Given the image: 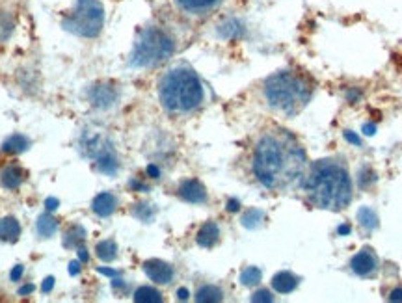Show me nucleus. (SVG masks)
Returning a JSON list of instances; mask_svg holds the SVG:
<instances>
[{
	"label": "nucleus",
	"mask_w": 402,
	"mask_h": 303,
	"mask_svg": "<svg viewBox=\"0 0 402 303\" xmlns=\"http://www.w3.org/2000/svg\"><path fill=\"white\" fill-rule=\"evenodd\" d=\"M306 151L287 130L275 128L259 138L254 151V173L268 190L294 187L306 170Z\"/></svg>",
	"instance_id": "obj_1"
},
{
	"label": "nucleus",
	"mask_w": 402,
	"mask_h": 303,
	"mask_svg": "<svg viewBox=\"0 0 402 303\" xmlns=\"http://www.w3.org/2000/svg\"><path fill=\"white\" fill-rule=\"evenodd\" d=\"M304 191L311 205L337 213L352 201V181L341 162L318 160L304 179Z\"/></svg>",
	"instance_id": "obj_2"
},
{
	"label": "nucleus",
	"mask_w": 402,
	"mask_h": 303,
	"mask_svg": "<svg viewBox=\"0 0 402 303\" xmlns=\"http://www.w3.org/2000/svg\"><path fill=\"white\" fill-rule=\"evenodd\" d=\"M159 97L168 112L186 114L201 107L205 90L200 76L186 65L169 69L159 84Z\"/></svg>",
	"instance_id": "obj_3"
},
{
	"label": "nucleus",
	"mask_w": 402,
	"mask_h": 303,
	"mask_svg": "<svg viewBox=\"0 0 402 303\" xmlns=\"http://www.w3.org/2000/svg\"><path fill=\"white\" fill-rule=\"evenodd\" d=\"M313 95L311 84L304 76L280 71L265 82V97L268 105L287 116H294L306 107Z\"/></svg>",
	"instance_id": "obj_4"
},
{
	"label": "nucleus",
	"mask_w": 402,
	"mask_h": 303,
	"mask_svg": "<svg viewBox=\"0 0 402 303\" xmlns=\"http://www.w3.org/2000/svg\"><path fill=\"white\" fill-rule=\"evenodd\" d=\"M175 53V39L171 34L166 32L160 27L143 28L140 36L134 41L133 53H131V65L148 69L164 64Z\"/></svg>",
	"instance_id": "obj_5"
},
{
	"label": "nucleus",
	"mask_w": 402,
	"mask_h": 303,
	"mask_svg": "<svg viewBox=\"0 0 402 303\" xmlns=\"http://www.w3.org/2000/svg\"><path fill=\"white\" fill-rule=\"evenodd\" d=\"M105 25V8L99 0H77V4L62 19V27L79 38H97Z\"/></svg>",
	"instance_id": "obj_6"
},
{
	"label": "nucleus",
	"mask_w": 402,
	"mask_h": 303,
	"mask_svg": "<svg viewBox=\"0 0 402 303\" xmlns=\"http://www.w3.org/2000/svg\"><path fill=\"white\" fill-rule=\"evenodd\" d=\"M88 97H90V102L96 108H100V110H108L117 102L119 99V93L114 86L110 84H96L88 91Z\"/></svg>",
	"instance_id": "obj_7"
},
{
	"label": "nucleus",
	"mask_w": 402,
	"mask_h": 303,
	"mask_svg": "<svg viewBox=\"0 0 402 303\" xmlns=\"http://www.w3.org/2000/svg\"><path fill=\"white\" fill-rule=\"evenodd\" d=\"M142 268L145 271V276L153 283H157V285H169V283L174 281L175 270L174 266H169L168 262L159 261V259H151V261L143 262Z\"/></svg>",
	"instance_id": "obj_8"
},
{
	"label": "nucleus",
	"mask_w": 402,
	"mask_h": 303,
	"mask_svg": "<svg viewBox=\"0 0 402 303\" xmlns=\"http://www.w3.org/2000/svg\"><path fill=\"white\" fill-rule=\"evenodd\" d=\"M350 266H352V271H354L356 276L367 277L378 268V257H376L375 251L365 248V250H361L360 253H356L352 257Z\"/></svg>",
	"instance_id": "obj_9"
},
{
	"label": "nucleus",
	"mask_w": 402,
	"mask_h": 303,
	"mask_svg": "<svg viewBox=\"0 0 402 303\" xmlns=\"http://www.w3.org/2000/svg\"><path fill=\"white\" fill-rule=\"evenodd\" d=\"M179 197L183 201L192 203V205H201L207 201V190L196 179H186L179 184Z\"/></svg>",
	"instance_id": "obj_10"
},
{
	"label": "nucleus",
	"mask_w": 402,
	"mask_h": 303,
	"mask_svg": "<svg viewBox=\"0 0 402 303\" xmlns=\"http://www.w3.org/2000/svg\"><path fill=\"white\" fill-rule=\"evenodd\" d=\"M116 208L117 199L110 191H103V194H99V196L93 199V203H91V210H93V214L99 216V218H108V216L116 213Z\"/></svg>",
	"instance_id": "obj_11"
},
{
	"label": "nucleus",
	"mask_w": 402,
	"mask_h": 303,
	"mask_svg": "<svg viewBox=\"0 0 402 303\" xmlns=\"http://www.w3.org/2000/svg\"><path fill=\"white\" fill-rule=\"evenodd\" d=\"M25 179H27V171L15 164L6 166L0 173V184L8 190H17L25 182Z\"/></svg>",
	"instance_id": "obj_12"
},
{
	"label": "nucleus",
	"mask_w": 402,
	"mask_h": 303,
	"mask_svg": "<svg viewBox=\"0 0 402 303\" xmlns=\"http://www.w3.org/2000/svg\"><path fill=\"white\" fill-rule=\"evenodd\" d=\"M222 0H175V4L179 6L188 15H203L207 11L214 10Z\"/></svg>",
	"instance_id": "obj_13"
},
{
	"label": "nucleus",
	"mask_w": 402,
	"mask_h": 303,
	"mask_svg": "<svg viewBox=\"0 0 402 303\" xmlns=\"http://www.w3.org/2000/svg\"><path fill=\"white\" fill-rule=\"evenodd\" d=\"M220 240V227H218L214 222H207L200 227L196 234V242L200 248H205V250H211L218 244Z\"/></svg>",
	"instance_id": "obj_14"
},
{
	"label": "nucleus",
	"mask_w": 402,
	"mask_h": 303,
	"mask_svg": "<svg viewBox=\"0 0 402 303\" xmlns=\"http://www.w3.org/2000/svg\"><path fill=\"white\" fill-rule=\"evenodd\" d=\"M96 164L100 173H105V175H116L117 170H119V159H117L114 147H110L108 151L99 154L96 159Z\"/></svg>",
	"instance_id": "obj_15"
},
{
	"label": "nucleus",
	"mask_w": 402,
	"mask_h": 303,
	"mask_svg": "<svg viewBox=\"0 0 402 303\" xmlns=\"http://www.w3.org/2000/svg\"><path fill=\"white\" fill-rule=\"evenodd\" d=\"M298 283H300V279L297 276H292L291 271H280V274H275L272 277V288L278 294L292 292L298 287Z\"/></svg>",
	"instance_id": "obj_16"
},
{
	"label": "nucleus",
	"mask_w": 402,
	"mask_h": 303,
	"mask_svg": "<svg viewBox=\"0 0 402 303\" xmlns=\"http://www.w3.org/2000/svg\"><path fill=\"white\" fill-rule=\"evenodd\" d=\"M19 236H21V225L15 218L8 216V218L0 220V240L2 242L13 244V242L19 240Z\"/></svg>",
	"instance_id": "obj_17"
},
{
	"label": "nucleus",
	"mask_w": 402,
	"mask_h": 303,
	"mask_svg": "<svg viewBox=\"0 0 402 303\" xmlns=\"http://www.w3.org/2000/svg\"><path fill=\"white\" fill-rule=\"evenodd\" d=\"M86 229L82 225L74 224L65 231L64 234V245L67 250H79L80 245L84 244L86 240Z\"/></svg>",
	"instance_id": "obj_18"
},
{
	"label": "nucleus",
	"mask_w": 402,
	"mask_h": 303,
	"mask_svg": "<svg viewBox=\"0 0 402 303\" xmlns=\"http://www.w3.org/2000/svg\"><path fill=\"white\" fill-rule=\"evenodd\" d=\"M28 147H30V140H28L27 136H22V134H13V136H10V138L2 144V151L10 154L25 153Z\"/></svg>",
	"instance_id": "obj_19"
},
{
	"label": "nucleus",
	"mask_w": 402,
	"mask_h": 303,
	"mask_svg": "<svg viewBox=\"0 0 402 303\" xmlns=\"http://www.w3.org/2000/svg\"><path fill=\"white\" fill-rule=\"evenodd\" d=\"M58 229V222L51 216V214H41L36 222V231L43 238H51Z\"/></svg>",
	"instance_id": "obj_20"
},
{
	"label": "nucleus",
	"mask_w": 402,
	"mask_h": 303,
	"mask_svg": "<svg viewBox=\"0 0 402 303\" xmlns=\"http://www.w3.org/2000/svg\"><path fill=\"white\" fill-rule=\"evenodd\" d=\"M96 255L103 262H112L117 257V244L114 240H103L96 248Z\"/></svg>",
	"instance_id": "obj_21"
},
{
	"label": "nucleus",
	"mask_w": 402,
	"mask_h": 303,
	"mask_svg": "<svg viewBox=\"0 0 402 303\" xmlns=\"http://www.w3.org/2000/svg\"><path fill=\"white\" fill-rule=\"evenodd\" d=\"M223 292L222 288L214 287V285H205L196 292V302H222Z\"/></svg>",
	"instance_id": "obj_22"
},
{
	"label": "nucleus",
	"mask_w": 402,
	"mask_h": 303,
	"mask_svg": "<svg viewBox=\"0 0 402 303\" xmlns=\"http://www.w3.org/2000/svg\"><path fill=\"white\" fill-rule=\"evenodd\" d=\"M134 302L140 303H159L162 302V294L157 290V288L151 287H140L134 292Z\"/></svg>",
	"instance_id": "obj_23"
},
{
	"label": "nucleus",
	"mask_w": 402,
	"mask_h": 303,
	"mask_svg": "<svg viewBox=\"0 0 402 303\" xmlns=\"http://www.w3.org/2000/svg\"><path fill=\"white\" fill-rule=\"evenodd\" d=\"M358 222H360L367 231H372V229L378 227V216L372 208L369 207H363L358 210Z\"/></svg>",
	"instance_id": "obj_24"
},
{
	"label": "nucleus",
	"mask_w": 402,
	"mask_h": 303,
	"mask_svg": "<svg viewBox=\"0 0 402 303\" xmlns=\"http://www.w3.org/2000/svg\"><path fill=\"white\" fill-rule=\"evenodd\" d=\"M261 274L259 268H255V266H248L246 270H242L240 274V283H242L244 287H255V285H259L261 283Z\"/></svg>",
	"instance_id": "obj_25"
},
{
	"label": "nucleus",
	"mask_w": 402,
	"mask_h": 303,
	"mask_svg": "<svg viewBox=\"0 0 402 303\" xmlns=\"http://www.w3.org/2000/svg\"><path fill=\"white\" fill-rule=\"evenodd\" d=\"M13 34V19L8 11L0 10V43H4Z\"/></svg>",
	"instance_id": "obj_26"
},
{
	"label": "nucleus",
	"mask_w": 402,
	"mask_h": 303,
	"mask_svg": "<svg viewBox=\"0 0 402 303\" xmlns=\"http://www.w3.org/2000/svg\"><path fill=\"white\" fill-rule=\"evenodd\" d=\"M263 220H265V214L261 213V210H257V208H252V210H248V213L242 216V225L244 227L255 229L259 227Z\"/></svg>",
	"instance_id": "obj_27"
},
{
	"label": "nucleus",
	"mask_w": 402,
	"mask_h": 303,
	"mask_svg": "<svg viewBox=\"0 0 402 303\" xmlns=\"http://www.w3.org/2000/svg\"><path fill=\"white\" fill-rule=\"evenodd\" d=\"M134 216H138L142 222H149V220H153L155 210L151 208V205H140V207L134 210Z\"/></svg>",
	"instance_id": "obj_28"
},
{
	"label": "nucleus",
	"mask_w": 402,
	"mask_h": 303,
	"mask_svg": "<svg viewBox=\"0 0 402 303\" xmlns=\"http://www.w3.org/2000/svg\"><path fill=\"white\" fill-rule=\"evenodd\" d=\"M272 294L268 290H257V292L252 296V302H272Z\"/></svg>",
	"instance_id": "obj_29"
},
{
	"label": "nucleus",
	"mask_w": 402,
	"mask_h": 303,
	"mask_svg": "<svg viewBox=\"0 0 402 303\" xmlns=\"http://www.w3.org/2000/svg\"><path fill=\"white\" fill-rule=\"evenodd\" d=\"M22 271H25V268H22L21 264H17L15 268H13V270L10 271V279H11V281H19V279H21V277H22Z\"/></svg>",
	"instance_id": "obj_30"
},
{
	"label": "nucleus",
	"mask_w": 402,
	"mask_h": 303,
	"mask_svg": "<svg viewBox=\"0 0 402 303\" xmlns=\"http://www.w3.org/2000/svg\"><path fill=\"white\" fill-rule=\"evenodd\" d=\"M53 287H54V279L53 277H47V279H45V281H43V285H41V292L48 294L51 290H53Z\"/></svg>",
	"instance_id": "obj_31"
},
{
	"label": "nucleus",
	"mask_w": 402,
	"mask_h": 303,
	"mask_svg": "<svg viewBox=\"0 0 402 303\" xmlns=\"http://www.w3.org/2000/svg\"><path fill=\"white\" fill-rule=\"evenodd\" d=\"M58 199H54V197H48L47 201H45V207H47L48 213H53V210H56L58 208Z\"/></svg>",
	"instance_id": "obj_32"
},
{
	"label": "nucleus",
	"mask_w": 402,
	"mask_h": 303,
	"mask_svg": "<svg viewBox=\"0 0 402 303\" xmlns=\"http://www.w3.org/2000/svg\"><path fill=\"white\" fill-rule=\"evenodd\" d=\"M145 171H148V175L151 177V179H159V177H160V170L155 164H149L148 170H145Z\"/></svg>",
	"instance_id": "obj_33"
},
{
	"label": "nucleus",
	"mask_w": 402,
	"mask_h": 303,
	"mask_svg": "<svg viewBox=\"0 0 402 303\" xmlns=\"http://www.w3.org/2000/svg\"><path fill=\"white\" fill-rule=\"evenodd\" d=\"M79 261L82 262V264H86V262L90 261V255H88V250H84L82 245L79 248Z\"/></svg>",
	"instance_id": "obj_34"
},
{
	"label": "nucleus",
	"mask_w": 402,
	"mask_h": 303,
	"mask_svg": "<svg viewBox=\"0 0 402 303\" xmlns=\"http://www.w3.org/2000/svg\"><path fill=\"white\" fill-rule=\"evenodd\" d=\"M80 264H82V262H80V261L71 262V264H69V274H71V276H77V274H79V271H80Z\"/></svg>",
	"instance_id": "obj_35"
},
{
	"label": "nucleus",
	"mask_w": 402,
	"mask_h": 303,
	"mask_svg": "<svg viewBox=\"0 0 402 303\" xmlns=\"http://www.w3.org/2000/svg\"><path fill=\"white\" fill-rule=\"evenodd\" d=\"M344 138L349 140V142H352V144H354V145H360L361 144V140L358 138V136H356L354 133H350V130H349V133H344Z\"/></svg>",
	"instance_id": "obj_36"
},
{
	"label": "nucleus",
	"mask_w": 402,
	"mask_h": 303,
	"mask_svg": "<svg viewBox=\"0 0 402 303\" xmlns=\"http://www.w3.org/2000/svg\"><path fill=\"white\" fill-rule=\"evenodd\" d=\"M238 208H240V203H238L237 199H229V203H228L229 213H237Z\"/></svg>",
	"instance_id": "obj_37"
},
{
	"label": "nucleus",
	"mask_w": 402,
	"mask_h": 303,
	"mask_svg": "<svg viewBox=\"0 0 402 303\" xmlns=\"http://www.w3.org/2000/svg\"><path fill=\"white\" fill-rule=\"evenodd\" d=\"M391 302H402V288H397V290H393L391 296H389Z\"/></svg>",
	"instance_id": "obj_38"
},
{
	"label": "nucleus",
	"mask_w": 402,
	"mask_h": 303,
	"mask_svg": "<svg viewBox=\"0 0 402 303\" xmlns=\"http://www.w3.org/2000/svg\"><path fill=\"white\" fill-rule=\"evenodd\" d=\"M188 296H190V294H188V290H186V288H179V290H177V298L183 299V302H185V299H188Z\"/></svg>",
	"instance_id": "obj_39"
},
{
	"label": "nucleus",
	"mask_w": 402,
	"mask_h": 303,
	"mask_svg": "<svg viewBox=\"0 0 402 303\" xmlns=\"http://www.w3.org/2000/svg\"><path fill=\"white\" fill-rule=\"evenodd\" d=\"M30 292H34V285H27V287L19 288V294H21V296H27V294Z\"/></svg>",
	"instance_id": "obj_40"
},
{
	"label": "nucleus",
	"mask_w": 402,
	"mask_h": 303,
	"mask_svg": "<svg viewBox=\"0 0 402 303\" xmlns=\"http://www.w3.org/2000/svg\"><path fill=\"white\" fill-rule=\"evenodd\" d=\"M375 130H376V127H375V125H370V123H369V125H365V127H363V133H365L367 136H370V134H375Z\"/></svg>",
	"instance_id": "obj_41"
},
{
	"label": "nucleus",
	"mask_w": 402,
	"mask_h": 303,
	"mask_svg": "<svg viewBox=\"0 0 402 303\" xmlns=\"http://www.w3.org/2000/svg\"><path fill=\"white\" fill-rule=\"evenodd\" d=\"M99 271H100V274H105V276H110V277H116L117 276V271L108 270V268H99Z\"/></svg>",
	"instance_id": "obj_42"
},
{
	"label": "nucleus",
	"mask_w": 402,
	"mask_h": 303,
	"mask_svg": "<svg viewBox=\"0 0 402 303\" xmlns=\"http://www.w3.org/2000/svg\"><path fill=\"white\" fill-rule=\"evenodd\" d=\"M349 231H350L349 225H341V227H339V233H341V234H343V233H349Z\"/></svg>",
	"instance_id": "obj_43"
}]
</instances>
